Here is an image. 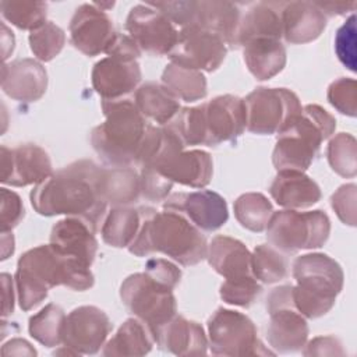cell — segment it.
<instances>
[{"label":"cell","mask_w":357,"mask_h":357,"mask_svg":"<svg viewBox=\"0 0 357 357\" xmlns=\"http://www.w3.org/2000/svg\"><path fill=\"white\" fill-rule=\"evenodd\" d=\"M100 166L82 159L50 174L31 191V205L42 216L66 215L86 222L98 231L107 213V204L98 190Z\"/></svg>","instance_id":"6da1fadb"},{"label":"cell","mask_w":357,"mask_h":357,"mask_svg":"<svg viewBox=\"0 0 357 357\" xmlns=\"http://www.w3.org/2000/svg\"><path fill=\"white\" fill-rule=\"evenodd\" d=\"M14 280L22 311L39 305L52 287L67 286L84 291L95 283L89 266L61 254L50 243L31 248L21 255Z\"/></svg>","instance_id":"7a4b0ae2"},{"label":"cell","mask_w":357,"mask_h":357,"mask_svg":"<svg viewBox=\"0 0 357 357\" xmlns=\"http://www.w3.org/2000/svg\"><path fill=\"white\" fill-rule=\"evenodd\" d=\"M141 226L128 251L137 257L162 252L184 266L199 264L206 258V238L184 215L165 209L139 208Z\"/></svg>","instance_id":"3957f363"},{"label":"cell","mask_w":357,"mask_h":357,"mask_svg":"<svg viewBox=\"0 0 357 357\" xmlns=\"http://www.w3.org/2000/svg\"><path fill=\"white\" fill-rule=\"evenodd\" d=\"M105 121L91 132V145L109 166H135L148 121L134 99L102 100Z\"/></svg>","instance_id":"277c9868"},{"label":"cell","mask_w":357,"mask_h":357,"mask_svg":"<svg viewBox=\"0 0 357 357\" xmlns=\"http://www.w3.org/2000/svg\"><path fill=\"white\" fill-rule=\"evenodd\" d=\"M336 128L335 117L318 105H305L278 132L272 152L276 170L305 172L317 159L322 142Z\"/></svg>","instance_id":"5b68a950"},{"label":"cell","mask_w":357,"mask_h":357,"mask_svg":"<svg viewBox=\"0 0 357 357\" xmlns=\"http://www.w3.org/2000/svg\"><path fill=\"white\" fill-rule=\"evenodd\" d=\"M293 278L297 282L291 289L294 307L305 318L314 319L332 310L343 289L344 275L333 258L312 252L294 259Z\"/></svg>","instance_id":"8992f818"},{"label":"cell","mask_w":357,"mask_h":357,"mask_svg":"<svg viewBox=\"0 0 357 357\" xmlns=\"http://www.w3.org/2000/svg\"><path fill=\"white\" fill-rule=\"evenodd\" d=\"M265 230L272 247L283 254H296L300 250L322 247L331 233V220L321 209H284L272 213Z\"/></svg>","instance_id":"52a82bcc"},{"label":"cell","mask_w":357,"mask_h":357,"mask_svg":"<svg viewBox=\"0 0 357 357\" xmlns=\"http://www.w3.org/2000/svg\"><path fill=\"white\" fill-rule=\"evenodd\" d=\"M163 135L158 152L145 167H152L173 183L192 188L209 184L213 173L212 158L201 149L184 151V144L169 127L162 126Z\"/></svg>","instance_id":"ba28073f"},{"label":"cell","mask_w":357,"mask_h":357,"mask_svg":"<svg viewBox=\"0 0 357 357\" xmlns=\"http://www.w3.org/2000/svg\"><path fill=\"white\" fill-rule=\"evenodd\" d=\"M120 298L126 308L155 333L177 314L173 289L155 280L146 272L132 273L120 286Z\"/></svg>","instance_id":"9c48e42d"},{"label":"cell","mask_w":357,"mask_h":357,"mask_svg":"<svg viewBox=\"0 0 357 357\" xmlns=\"http://www.w3.org/2000/svg\"><path fill=\"white\" fill-rule=\"evenodd\" d=\"M208 346L215 356L241 357L275 354L258 339L257 326L244 314L218 308L208 319Z\"/></svg>","instance_id":"30bf717a"},{"label":"cell","mask_w":357,"mask_h":357,"mask_svg":"<svg viewBox=\"0 0 357 357\" xmlns=\"http://www.w3.org/2000/svg\"><path fill=\"white\" fill-rule=\"evenodd\" d=\"M291 284L272 289L266 297L269 324L266 339L278 353L300 351L308 339V324L293 303Z\"/></svg>","instance_id":"8fae6325"},{"label":"cell","mask_w":357,"mask_h":357,"mask_svg":"<svg viewBox=\"0 0 357 357\" xmlns=\"http://www.w3.org/2000/svg\"><path fill=\"white\" fill-rule=\"evenodd\" d=\"M245 128L252 134H278L303 109L298 96L286 88L259 86L244 99Z\"/></svg>","instance_id":"7c38bea8"},{"label":"cell","mask_w":357,"mask_h":357,"mask_svg":"<svg viewBox=\"0 0 357 357\" xmlns=\"http://www.w3.org/2000/svg\"><path fill=\"white\" fill-rule=\"evenodd\" d=\"M126 29L139 50L152 56L170 54L178 40L174 24L149 3L137 4L130 10Z\"/></svg>","instance_id":"4fadbf2b"},{"label":"cell","mask_w":357,"mask_h":357,"mask_svg":"<svg viewBox=\"0 0 357 357\" xmlns=\"http://www.w3.org/2000/svg\"><path fill=\"white\" fill-rule=\"evenodd\" d=\"M112 331V322L105 311L95 305L74 308L67 317L63 331V346L66 351L56 354H96Z\"/></svg>","instance_id":"5bb4252c"},{"label":"cell","mask_w":357,"mask_h":357,"mask_svg":"<svg viewBox=\"0 0 357 357\" xmlns=\"http://www.w3.org/2000/svg\"><path fill=\"white\" fill-rule=\"evenodd\" d=\"M229 46L216 33L191 25L181 28L178 40L169 54L172 63L212 73L223 63Z\"/></svg>","instance_id":"9a60e30c"},{"label":"cell","mask_w":357,"mask_h":357,"mask_svg":"<svg viewBox=\"0 0 357 357\" xmlns=\"http://www.w3.org/2000/svg\"><path fill=\"white\" fill-rule=\"evenodd\" d=\"M0 181L13 187L39 184L53 174L49 153L35 145L22 144L14 148H0Z\"/></svg>","instance_id":"2e32d148"},{"label":"cell","mask_w":357,"mask_h":357,"mask_svg":"<svg viewBox=\"0 0 357 357\" xmlns=\"http://www.w3.org/2000/svg\"><path fill=\"white\" fill-rule=\"evenodd\" d=\"M68 31L73 46L91 57L106 53L117 35L112 18L95 3L81 4L75 10Z\"/></svg>","instance_id":"e0dca14e"},{"label":"cell","mask_w":357,"mask_h":357,"mask_svg":"<svg viewBox=\"0 0 357 357\" xmlns=\"http://www.w3.org/2000/svg\"><path fill=\"white\" fill-rule=\"evenodd\" d=\"M141 68L135 57L107 54L92 68V86L103 100L128 98L141 82Z\"/></svg>","instance_id":"ac0fdd59"},{"label":"cell","mask_w":357,"mask_h":357,"mask_svg":"<svg viewBox=\"0 0 357 357\" xmlns=\"http://www.w3.org/2000/svg\"><path fill=\"white\" fill-rule=\"evenodd\" d=\"M163 209L184 215L194 226L204 231H215L229 219L225 198L211 190L172 194L163 201Z\"/></svg>","instance_id":"d6986e66"},{"label":"cell","mask_w":357,"mask_h":357,"mask_svg":"<svg viewBox=\"0 0 357 357\" xmlns=\"http://www.w3.org/2000/svg\"><path fill=\"white\" fill-rule=\"evenodd\" d=\"M206 146L236 141L245 130L244 100L234 95H220L202 103Z\"/></svg>","instance_id":"ffe728a7"},{"label":"cell","mask_w":357,"mask_h":357,"mask_svg":"<svg viewBox=\"0 0 357 357\" xmlns=\"http://www.w3.org/2000/svg\"><path fill=\"white\" fill-rule=\"evenodd\" d=\"M47 88V73L33 59H18L1 67V89L14 100L35 102Z\"/></svg>","instance_id":"44dd1931"},{"label":"cell","mask_w":357,"mask_h":357,"mask_svg":"<svg viewBox=\"0 0 357 357\" xmlns=\"http://www.w3.org/2000/svg\"><path fill=\"white\" fill-rule=\"evenodd\" d=\"M95 233L82 219L66 216L52 227L50 244L61 254L91 268L98 251Z\"/></svg>","instance_id":"7402d4cb"},{"label":"cell","mask_w":357,"mask_h":357,"mask_svg":"<svg viewBox=\"0 0 357 357\" xmlns=\"http://www.w3.org/2000/svg\"><path fill=\"white\" fill-rule=\"evenodd\" d=\"M155 343L160 350L176 356H204L208 353L204 328L177 314L158 329Z\"/></svg>","instance_id":"603a6c76"},{"label":"cell","mask_w":357,"mask_h":357,"mask_svg":"<svg viewBox=\"0 0 357 357\" xmlns=\"http://www.w3.org/2000/svg\"><path fill=\"white\" fill-rule=\"evenodd\" d=\"M282 36L287 43L315 40L326 28V15L311 1H291L280 11Z\"/></svg>","instance_id":"cb8c5ba5"},{"label":"cell","mask_w":357,"mask_h":357,"mask_svg":"<svg viewBox=\"0 0 357 357\" xmlns=\"http://www.w3.org/2000/svg\"><path fill=\"white\" fill-rule=\"evenodd\" d=\"M269 194L286 209L310 208L321 199L319 185L304 172L279 170L269 185Z\"/></svg>","instance_id":"d4e9b609"},{"label":"cell","mask_w":357,"mask_h":357,"mask_svg":"<svg viewBox=\"0 0 357 357\" xmlns=\"http://www.w3.org/2000/svg\"><path fill=\"white\" fill-rule=\"evenodd\" d=\"M206 258L209 265L225 279L254 276L251 252L237 238L216 236L208 245Z\"/></svg>","instance_id":"484cf974"},{"label":"cell","mask_w":357,"mask_h":357,"mask_svg":"<svg viewBox=\"0 0 357 357\" xmlns=\"http://www.w3.org/2000/svg\"><path fill=\"white\" fill-rule=\"evenodd\" d=\"M98 190L107 205L128 206L141 195V177L132 166L100 167Z\"/></svg>","instance_id":"4316f807"},{"label":"cell","mask_w":357,"mask_h":357,"mask_svg":"<svg viewBox=\"0 0 357 357\" xmlns=\"http://www.w3.org/2000/svg\"><path fill=\"white\" fill-rule=\"evenodd\" d=\"M241 11L230 1H197L192 25L219 35L229 47H236V33L238 29ZM191 26V25H190Z\"/></svg>","instance_id":"83f0119b"},{"label":"cell","mask_w":357,"mask_h":357,"mask_svg":"<svg viewBox=\"0 0 357 357\" xmlns=\"http://www.w3.org/2000/svg\"><path fill=\"white\" fill-rule=\"evenodd\" d=\"M243 56L248 71L258 81L271 79L286 66V49L276 39H252L243 45Z\"/></svg>","instance_id":"f1b7e54d"},{"label":"cell","mask_w":357,"mask_h":357,"mask_svg":"<svg viewBox=\"0 0 357 357\" xmlns=\"http://www.w3.org/2000/svg\"><path fill=\"white\" fill-rule=\"evenodd\" d=\"M259 38L276 40L282 38L280 11L271 3H255L241 15L236 33V49Z\"/></svg>","instance_id":"f546056e"},{"label":"cell","mask_w":357,"mask_h":357,"mask_svg":"<svg viewBox=\"0 0 357 357\" xmlns=\"http://www.w3.org/2000/svg\"><path fill=\"white\" fill-rule=\"evenodd\" d=\"M134 102L142 116L159 126L169 124L178 113V98L163 84L145 82L137 88Z\"/></svg>","instance_id":"4dcf8cb0"},{"label":"cell","mask_w":357,"mask_h":357,"mask_svg":"<svg viewBox=\"0 0 357 357\" xmlns=\"http://www.w3.org/2000/svg\"><path fill=\"white\" fill-rule=\"evenodd\" d=\"M155 343L151 329L138 318L126 319L105 344L103 356H145Z\"/></svg>","instance_id":"1f68e13d"},{"label":"cell","mask_w":357,"mask_h":357,"mask_svg":"<svg viewBox=\"0 0 357 357\" xmlns=\"http://www.w3.org/2000/svg\"><path fill=\"white\" fill-rule=\"evenodd\" d=\"M141 226L139 209L130 206L112 208L100 226L102 240L116 248L130 247Z\"/></svg>","instance_id":"d6a6232c"},{"label":"cell","mask_w":357,"mask_h":357,"mask_svg":"<svg viewBox=\"0 0 357 357\" xmlns=\"http://www.w3.org/2000/svg\"><path fill=\"white\" fill-rule=\"evenodd\" d=\"M162 82L178 98V100L195 102L206 96L205 75L194 68L170 61L162 73Z\"/></svg>","instance_id":"836d02e7"},{"label":"cell","mask_w":357,"mask_h":357,"mask_svg":"<svg viewBox=\"0 0 357 357\" xmlns=\"http://www.w3.org/2000/svg\"><path fill=\"white\" fill-rule=\"evenodd\" d=\"M64 310L57 304H47L29 318V335L46 347L63 344V331L66 324Z\"/></svg>","instance_id":"e575fe53"},{"label":"cell","mask_w":357,"mask_h":357,"mask_svg":"<svg viewBox=\"0 0 357 357\" xmlns=\"http://www.w3.org/2000/svg\"><path fill=\"white\" fill-rule=\"evenodd\" d=\"M237 222L255 233L266 229L269 219L273 213L271 201L261 192H245L240 195L233 205Z\"/></svg>","instance_id":"d590c367"},{"label":"cell","mask_w":357,"mask_h":357,"mask_svg":"<svg viewBox=\"0 0 357 357\" xmlns=\"http://www.w3.org/2000/svg\"><path fill=\"white\" fill-rule=\"evenodd\" d=\"M251 268L254 278L265 284L283 280L287 276L286 254L280 252L271 244H259L251 254Z\"/></svg>","instance_id":"8d00e7d4"},{"label":"cell","mask_w":357,"mask_h":357,"mask_svg":"<svg viewBox=\"0 0 357 357\" xmlns=\"http://www.w3.org/2000/svg\"><path fill=\"white\" fill-rule=\"evenodd\" d=\"M0 10L4 20L20 29L32 32L46 22L47 4L29 0H3Z\"/></svg>","instance_id":"74e56055"},{"label":"cell","mask_w":357,"mask_h":357,"mask_svg":"<svg viewBox=\"0 0 357 357\" xmlns=\"http://www.w3.org/2000/svg\"><path fill=\"white\" fill-rule=\"evenodd\" d=\"M329 166L342 177L351 178L357 173V148L356 138L347 132L335 135L326 148Z\"/></svg>","instance_id":"f35d334b"},{"label":"cell","mask_w":357,"mask_h":357,"mask_svg":"<svg viewBox=\"0 0 357 357\" xmlns=\"http://www.w3.org/2000/svg\"><path fill=\"white\" fill-rule=\"evenodd\" d=\"M167 126L178 135L184 146L205 145L206 131L202 105L194 107H181Z\"/></svg>","instance_id":"ab89813d"},{"label":"cell","mask_w":357,"mask_h":357,"mask_svg":"<svg viewBox=\"0 0 357 357\" xmlns=\"http://www.w3.org/2000/svg\"><path fill=\"white\" fill-rule=\"evenodd\" d=\"M66 43L64 31L52 21L29 33V47L40 61H50L63 50Z\"/></svg>","instance_id":"60d3db41"},{"label":"cell","mask_w":357,"mask_h":357,"mask_svg":"<svg viewBox=\"0 0 357 357\" xmlns=\"http://www.w3.org/2000/svg\"><path fill=\"white\" fill-rule=\"evenodd\" d=\"M262 286L254 276L225 279L220 286V298L231 305L250 307L261 294Z\"/></svg>","instance_id":"b9f144b4"},{"label":"cell","mask_w":357,"mask_h":357,"mask_svg":"<svg viewBox=\"0 0 357 357\" xmlns=\"http://www.w3.org/2000/svg\"><path fill=\"white\" fill-rule=\"evenodd\" d=\"M329 103L342 114L354 117L357 113V82L353 78H337L328 88Z\"/></svg>","instance_id":"7bdbcfd3"},{"label":"cell","mask_w":357,"mask_h":357,"mask_svg":"<svg viewBox=\"0 0 357 357\" xmlns=\"http://www.w3.org/2000/svg\"><path fill=\"white\" fill-rule=\"evenodd\" d=\"M335 52L340 63L350 71H356V15L351 14L337 29Z\"/></svg>","instance_id":"ee69618b"},{"label":"cell","mask_w":357,"mask_h":357,"mask_svg":"<svg viewBox=\"0 0 357 357\" xmlns=\"http://www.w3.org/2000/svg\"><path fill=\"white\" fill-rule=\"evenodd\" d=\"M141 195L151 202H162L167 198L173 181L152 167H141Z\"/></svg>","instance_id":"f6af8a7d"},{"label":"cell","mask_w":357,"mask_h":357,"mask_svg":"<svg viewBox=\"0 0 357 357\" xmlns=\"http://www.w3.org/2000/svg\"><path fill=\"white\" fill-rule=\"evenodd\" d=\"M25 211L20 195L11 190H0V230L11 231L24 218Z\"/></svg>","instance_id":"bcb514c9"},{"label":"cell","mask_w":357,"mask_h":357,"mask_svg":"<svg viewBox=\"0 0 357 357\" xmlns=\"http://www.w3.org/2000/svg\"><path fill=\"white\" fill-rule=\"evenodd\" d=\"M356 199L357 187L353 183L340 185L331 197V205L344 225L356 226Z\"/></svg>","instance_id":"7dc6e473"},{"label":"cell","mask_w":357,"mask_h":357,"mask_svg":"<svg viewBox=\"0 0 357 357\" xmlns=\"http://www.w3.org/2000/svg\"><path fill=\"white\" fill-rule=\"evenodd\" d=\"M149 276H152L155 280L174 289L180 279H181V271L178 266L165 258H151L145 264V271Z\"/></svg>","instance_id":"c3c4849f"},{"label":"cell","mask_w":357,"mask_h":357,"mask_svg":"<svg viewBox=\"0 0 357 357\" xmlns=\"http://www.w3.org/2000/svg\"><path fill=\"white\" fill-rule=\"evenodd\" d=\"M304 356H344L339 339L333 336H319L305 344Z\"/></svg>","instance_id":"681fc988"},{"label":"cell","mask_w":357,"mask_h":357,"mask_svg":"<svg viewBox=\"0 0 357 357\" xmlns=\"http://www.w3.org/2000/svg\"><path fill=\"white\" fill-rule=\"evenodd\" d=\"M317 7L329 17L344 15L349 11H354L356 1H314Z\"/></svg>","instance_id":"f907efd6"},{"label":"cell","mask_w":357,"mask_h":357,"mask_svg":"<svg viewBox=\"0 0 357 357\" xmlns=\"http://www.w3.org/2000/svg\"><path fill=\"white\" fill-rule=\"evenodd\" d=\"M1 286H3V317H7L14 311L13 278L8 273H1Z\"/></svg>","instance_id":"816d5d0a"},{"label":"cell","mask_w":357,"mask_h":357,"mask_svg":"<svg viewBox=\"0 0 357 357\" xmlns=\"http://www.w3.org/2000/svg\"><path fill=\"white\" fill-rule=\"evenodd\" d=\"M3 354H28V356H35L36 351L35 349L31 346V343H28L24 339H13L8 343H6L3 346Z\"/></svg>","instance_id":"f5cc1de1"}]
</instances>
